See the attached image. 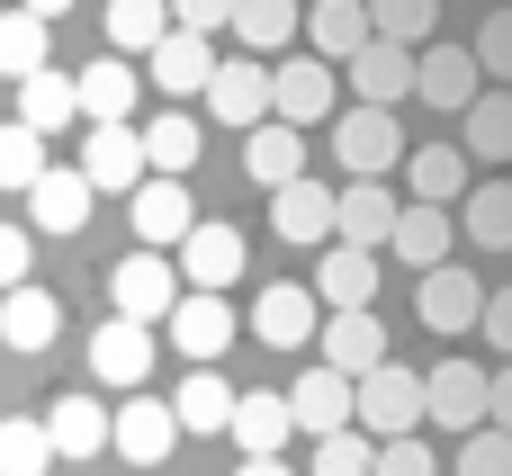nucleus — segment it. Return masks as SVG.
Instances as JSON below:
<instances>
[{"label": "nucleus", "mask_w": 512, "mask_h": 476, "mask_svg": "<svg viewBox=\"0 0 512 476\" xmlns=\"http://www.w3.org/2000/svg\"><path fill=\"white\" fill-rule=\"evenodd\" d=\"M135 153H144V180H189V162H198V117H189V108H153V117L135 126Z\"/></svg>", "instance_id": "6ab92c4d"}, {"label": "nucleus", "mask_w": 512, "mask_h": 476, "mask_svg": "<svg viewBox=\"0 0 512 476\" xmlns=\"http://www.w3.org/2000/svg\"><path fill=\"white\" fill-rule=\"evenodd\" d=\"M234 476H297V468H288V459H243Z\"/></svg>", "instance_id": "864d4df0"}, {"label": "nucleus", "mask_w": 512, "mask_h": 476, "mask_svg": "<svg viewBox=\"0 0 512 476\" xmlns=\"http://www.w3.org/2000/svg\"><path fill=\"white\" fill-rule=\"evenodd\" d=\"M477 333H486V342L512 360V288H486V306H477Z\"/></svg>", "instance_id": "8fccbe9b"}, {"label": "nucleus", "mask_w": 512, "mask_h": 476, "mask_svg": "<svg viewBox=\"0 0 512 476\" xmlns=\"http://www.w3.org/2000/svg\"><path fill=\"white\" fill-rule=\"evenodd\" d=\"M360 9H369V36L378 45H405V54L432 45V27H441V0H360Z\"/></svg>", "instance_id": "4c0bfd02"}, {"label": "nucleus", "mask_w": 512, "mask_h": 476, "mask_svg": "<svg viewBox=\"0 0 512 476\" xmlns=\"http://www.w3.org/2000/svg\"><path fill=\"white\" fill-rule=\"evenodd\" d=\"M387 252H396V261H414V270H441V261L459 252V216H450V207H414V198H405V207H396Z\"/></svg>", "instance_id": "4be33fe9"}, {"label": "nucleus", "mask_w": 512, "mask_h": 476, "mask_svg": "<svg viewBox=\"0 0 512 476\" xmlns=\"http://www.w3.org/2000/svg\"><path fill=\"white\" fill-rule=\"evenodd\" d=\"M162 27H171V9H162V0H108V36H117V54H144Z\"/></svg>", "instance_id": "ea45409f"}, {"label": "nucleus", "mask_w": 512, "mask_h": 476, "mask_svg": "<svg viewBox=\"0 0 512 476\" xmlns=\"http://www.w3.org/2000/svg\"><path fill=\"white\" fill-rule=\"evenodd\" d=\"M18 9H27V18H36V27H54V18H63V9H72V0H18Z\"/></svg>", "instance_id": "603ef678"}, {"label": "nucleus", "mask_w": 512, "mask_h": 476, "mask_svg": "<svg viewBox=\"0 0 512 476\" xmlns=\"http://www.w3.org/2000/svg\"><path fill=\"white\" fill-rule=\"evenodd\" d=\"M423 423H441V432H486V369H468V360H441V369H423Z\"/></svg>", "instance_id": "6e6552de"}, {"label": "nucleus", "mask_w": 512, "mask_h": 476, "mask_svg": "<svg viewBox=\"0 0 512 476\" xmlns=\"http://www.w3.org/2000/svg\"><path fill=\"white\" fill-rule=\"evenodd\" d=\"M225 432H234V450H243V459H279V450L297 441V432H288V405H279V396H234Z\"/></svg>", "instance_id": "2f4dec72"}, {"label": "nucleus", "mask_w": 512, "mask_h": 476, "mask_svg": "<svg viewBox=\"0 0 512 476\" xmlns=\"http://www.w3.org/2000/svg\"><path fill=\"white\" fill-rule=\"evenodd\" d=\"M477 72H486V90H512V9H495L486 27H477Z\"/></svg>", "instance_id": "37998d69"}, {"label": "nucleus", "mask_w": 512, "mask_h": 476, "mask_svg": "<svg viewBox=\"0 0 512 476\" xmlns=\"http://www.w3.org/2000/svg\"><path fill=\"white\" fill-rule=\"evenodd\" d=\"M207 72H216V45H207V36L162 27V36L144 45V72H135V81H153V90H162V108H180V99H198V90H207Z\"/></svg>", "instance_id": "39448f33"}, {"label": "nucleus", "mask_w": 512, "mask_h": 476, "mask_svg": "<svg viewBox=\"0 0 512 476\" xmlns=\"http://www.w3.org/2000/svg\"><path fill=\"white\" fill-rule=\"evenodd\" d=\"M108 297H117V324H162L171 306H180V270H171V252H135V261H117L108 270Z\"/></svg>", "instance_id": "20e7f679"}, {"label": "nucleus", "mask_w": 512, "mask_h": 476, "mask_svg": "<svg viewBox=\"0 0 512 476\" xmlns=\"http://www.w3.org/2000/svg\"><path fill=\"white\" fill-rule=\"evenodd\" d=\"M135 99H144V81H135L126 54H99V63L72 72V117H90V126H126Z\"/></svg>", "instance_id": "ddd939ff"}, {"label": "nucleus", "mask_w": 512, "mask_h": 476, "mask_svg": "<svg viewBox=\"0 0 512 476\" xmlns=\"http://www.w3.org/2000/svg\"><path fill=\"white\" fill-rule=\"evenodd\" d=\"M279 405H288V432H315V441L351 432V378H333V369H297V387Z\"/></svg>", "instance_id": "a211bd4d"}, {"label": "nucleus", "mask_w": 512, "mask_h": 476, "mask_svg": "<svg viewBox=\"0 0 512 476\" xmlns=\"http://www.w3.org/2000/svg\"><path fill=\"white\" fill-rule=\"evenodd\" d=\"M108 450H117L126 468H162V459L180 450V423H171V405H162V396H126V405L108 414Z\"/></svg>", "instance_id": "1a4fd4ad"}, {"label": "nucleus", "mask_w": 512, "mask_h": 476, "mask_svg": "<svg viewBox=\"0 0 512 476\" xmlns=\"http://www.w3.org/2000/svg\"><path fill=\"white\" fill-rule=\"evenodd\" d=\"M414 306H423V324H432V333H468V324H477V306H486V279H468V270H450V261H441V270H423V297H414Z\"/></svg>", "instance_id": "bb28decb"}, {"label": "nucleus", "mask_w": 512, "mask_h": 476, "mask_svg": "<svg viewBox=\"0 0 512 476\" xmlns=\"http://www.w3.org/2000/svg\"><path fill=\"white\" fill-rule=\"evenodd\" d=\"M297 36H306V54H315V63H333V72H342V63L369 45V9H360V0H315V9H297Z\"/></svg>", "instance_id": "412c9836"}, {"label": "nucleus", "mask_w": 512, "mask_h": 476, "mask_svg": "<svg viewBox=\"0 0 512 476\" xmlns=\"http://www.w3.org/2000/svg\"><path fill=\"white\" fill-rule=\"evenodd\" d=\"M45 450H54V459H99V450H108V414H99V396H63V405L45 414Z\"/></svg>", "instance_id": "473e14b6"}, {"label": "nucleus", "mask_w": 512, "mask_h": 476, "mask_svg": "<svg viewBox=\"0 0 512 476\" xmlns=\"http://www.w3.org/2000/svg\"><path fill=\"white\" fill-rule=\"evenodd\" d=\"M405 189H414V207H459L468 198V153L459 144H405Z\"/></svg>", "instance_id": "393cba45"}, {"label": "nucleus", "mask_w": 512, "mask_h": 476, "mask_svg": "<svg viewBox=\"0 0 512 476\" xmlns=\"http://www.w3.org/2000/svg\"><path fill=\"white\" fill-rule=\"evenodd\" d=\"M36 171H45V135H27V126L9 117V126H0V189H27Z\"/></svg>", "instance_id": "79ce46f5"}, {"label": "nucleus", "mask_w": 512, "mask_h": 476, "mask_svg": "<svg viewBox=\"0 0 512 476\" xmlns=\"http://www.w3.org/2000/svg\"><path fill=\"white\" fill-rule=\"evenodd\" d=\"M351 432L360 441H414L423 432V369L378 360L369 378H351Z\"/></svg>", "instance_id": "f257e3e1"}, {"label": "nucleus", "mask_w": 512, "mask_h": 476, "mask_svg": "<svg viewBox=\"0 0 512 476\" xmlns=\"http://www.w3.org/2000/svg\"><path fill=\"white\" fill-rule=\"evenodd\" d=\"M171 252H180V288H189V297H225V288L243 279V234H234V225H207V216H198Z\"/></svg>", "instance_id": "0eeeda50"}, {"label": "nucleus", "mask_w": 512, "mask_h": 476, "mask_svg": "<svg viewBox=\"0 0 512 476\" xmlns=\"http://www.w3.org/2000/svg\"><path fill=\"white\" fill-rule=\"evenodd\" d=\"M270 225H279L288 243H324V234H333V189H324V180H288V189H270Z\"/></svg>", "instance_id": "7c9ffc66"}, {"label": "nucleus", "mask_w": 512, "mask_h": 476, "mask_svg": "<svg viewBox=\"0 0 512 476\" xmlns=\"http://www.w3.org/2000/svg\"><path fill=\"white\" fill-rule=\"evenodd\" d=\"M450 216L468 225V243H486V252H512V180H477V189H468Z\"/></svg>", "instance_id": "f704fd0d"}, {"label": "nucleus", "mask_w": 512, "mask_h": 476, "mask_svg": "<svg viewBox=\"0 0 512 476\" xmlns=\"http://www.w3.org/2000/svg\"><path fill=\"white\" fill-rule=\"evenodd\" d=\"M234 54H279V45H297V0H234Z\"/></svg>", "instance_id": "72a5a7b5"}, {"label": "nucleus", "mask_w": 512, "mask_h": 476, "mask_svg": "<svg viewBox=\"0 0 512 476\" xmlns=\"http://www.w3.org/2000/svg\"><path fill=\"white\" fill-rule=\"evenodd\" d=\"M0 72H9V81L45 72V27H36L27 9H0Z\"/></svg>", "instance_id": "58836bf2"}, {"label": "nucleus", "mask_w": 512, "mask_h": 476, "mask_svg": "<svg viewBox=\"0 0 512 476\" xmlns=\"http://www.w3.org/2000/svg\"><path fill=\"white\" fill-rule=\"evenodd\" d=\"M54 468V450H45V423H0V476H45Z\"/></svg>", "instance_id": "a19ab883"}, {"label": "nucleus", "mask_w": 512, "mask_h": 476, "mask_svg": "<svg viewBox=\"0 0 512 476\" xmlns=\"http://www.w3.org/2000/svg\"><path fill=\"white\" fill-rule=\"evenodd\" d=\"M225 414H234V387H225L216 369H189L180 396H171V423H180V432H225Z\"/></svg>", "instance_id": "e433bc0d"}, {"label": "nucleus", "mask_w": 512, "mask_h": 476, "mask_svg": "<svg viewBox=\"0 0 512 476\" xmlns=\"http://www.w3.org/2000/svg\"><path fill=\"white\" fill-rule=\"evenodd\" d=\"M162 9H171V27H180V36H216V27L234 18V0H162Z\"/></svg>", "instance_id": "09e8293b"}, {"label": "nucleus", "mask_w": 512, "mask_h": 476, "mask_svg": "<svg viewBox=\"0 0 512 476\" xmlns=\"http://www.w3.org/2000/svg\"><path fill=\"white\" fill-rule=\"evenodd\" d=\"M90 189H81V171L72 162H45L36 180H27V216H36V234H81L90 225Z\"/></svg>", "instance_id": "aec40b11"}, {"label": "nucleus", "mask_w": 512, "mask_h": 476, "mask_svg": "<svg viewBox=\"0 0 512 476\" xmlns=\"http://www.w3.org/2000/svg\"><path fill=\"white\" fill-rule=\"evenodd\" d=\"M162 324H171V351H189V360H216V351L234 342V306H225V297H189V288H180V306H171Z\"/></svg>", "instance_id": "cd10ccee"}, {"label": "nucleus", "mask_w": 512, "mask_h": 476, "mask_svg": "<svg viewBox=\"0 0 512 476\" xmlns=\"http://www.w3.org/2000/svg\"><path fill=\"white\" fill-rule=\"evenodd\" d=\"M126 216H135V243H144V252H171V243L198 225V207H189L180 180H135V189H126Z\"/></svg>", "instance_id": "dca6fc26"}, {"label": "nucleus", "mask_w": 512, "mask_h": 476, "mask_svg": "<svg viewBox=\"0 0 512 476\" xmlns=\"http://www.w3.org/2000/svg\"><path fill=\"white\" fill-rule=\"evenodd\" d=\"M18 279H36V234L0 225V288H18Z\"/></svg>", "instance_id": "de8ad7c7"}, {"label": "nucleus", "mask_w": 512, "mask_h": 476, "mask_svg": "<svg viewBox=\"0 0 512 476\" xmlns=\"http://www.w3.org/2000/svg\"><path fill=\"white\" fill-rule=\"evenodd\" d=\"M333 108H342V72H333V63L288 54V63L270 72V117H279V126H297V135H306V126H324Z\"/></svg>", "instance_id": "f03ea898"}, {"label": "nucleus", "mask_w": 512, "mask_h": 476, "mask_svg": "<svg viewBox=\"0 0 512 476\" xmlns=\"http://www.w3.org/2000/svg\"><path fill=\"white\" fill-rule=\"evenodd\" d=\"M387 360V324L360 306V315H324L315 324V369H333V378H369Z\"/></svg>", "instance_id": "9d476101"}, {"label": "nucleus", "mask_w": 512, "mask_h": 476, "mask_svg": "<svg viewBox=\"0 0 512 476\" xmlns=\"http://www.w3.org/2000/svg\"><path fill=\"white\" fill-rule=\"evenodd\" d=\"M333 153L351 162V180H387V171L405 162L396 108H333Z\"/></svg>", "instance_id": "7ed1b4c3"}, {"label": "nucleus", "mask_w": 512, "mask_h": 476, "mask_svg": "<svg viewBox=\"0 0 512 476\" xmlns=\"http://www.w3.org/2000/svg\"><path fill=\"white\" fill-rule=\"evenodd\" d=\"M54 333H63V306H54L36 279L0 288V342H9V351H27V360H36V351H54Z\"/></svg>", "instance_id": "b1692460"}, {"label": "nucleus", "mask_w": 512, "mask_h": 476, "mask_svg": "<svg viewBox=\"0 0 512 476\" xmlns=\"http://www.w3.org/2000/svg\"><path fill=\"white\" fill-rule=\"evenodd\" d=\"M18 126H27V135L72 126V72H54V63H45V72H27V81H18Z\"/></svg>", "instance_id": "c9c22d12"}, {"label": "nucleus", "mask_w": 512, "mask_h": 476, "mask_svg": "<svg viewBox=\"0 0 512 476\" xmlns=\"http://www.w3.org/2000/svg\"><path fill=\"white\" fill-rule=\"evenodd\" d=\"M369 450H378V441L333 432V441H315V476H369Z\"/></svg>", "instance_id": "a18cd8bd"}, {"label": "nucleus", "mask_w": 512, "mask_h": 476, "mask_svg": "<svg viewBox=\"0 0 512 476\" xmlns=\"http://www.w3.org/2000/svg\"><path fill=\"white\" fill-rule=\"evenodd\" d=\"M477 90H486V72H477V54H468V45H441V36H432V45H414V99H432V108H450V117H459Z\"/></svg>", "instance_id": "f8f14e48"}, {"label": "nucleus", "mask_w": 512, "mask_h": 476, "mask_svg": "<svg viewBox=\"0 0 512 476\" xmlns=\"http://www.w3.org/2000/svg\"><path fill=\"white\" fill-rule=\"evenodd\" d=\"M315 324H324V306H315V288H306V279H279V288H261V297H252V333H261L270 351L315 342Z\"/></svg>", "instance_id": "f3484780"}, {"label": "nucleus", "mask_w": 512, "mask_h": 476, "mask_svg": "<svg viewBox=\"0 0 512 476\" xmlns=\"http://www.w3.org/2000/svg\"><path fill=\"white\" fill-rule=\"evenodd\" d=\"M81 189L90 198H126L135 180H144V153H135V126H90V144H81Z\"/></svg>", "instance_id": "2eb2a0df"}, {"label": "nucleus", "mask_w": 512, "mask_h": 476, "mask_svg": "<svg viewBox=\"0 0 512 476\" xmlns=\"http://www.w3.org/2000/svg\"><path fill=\"white\" fill-rule=\"evenodd\" d=\"M396 189L387 180H351V189H333V234L351 243V252H387V234H396Z\"/></svg>", "instance_id": "4468645a"}, {"label": "nucleus", "mask_w": 512, "mask_h": 476, "mask_svg": "<svg viewBox=\"0 0 512 476\" xmlns=\"http://www.w3.org/2000/svg\"><path fill=\"white\" fill-rule=\"evenodd\" d=\"M369 476H441V459H432V441H378Z\"/></svg>", "instance_id": "c03bdc74"}, {"label": "nucleus", "mask_w": 512, "mask_h": 476, "mask_svg": "<svg viewBox=\"0 0 512 476\" xmlns=\"http://www.w3.org/2000/svg\"><path fill=\"white\" fill-rule=\"evenodd\" d=\"M243 162H252L261 189H288V180H306V135L279 126V117H261V126L243 135Z\"/></svg>", "instance_id": "c85d7f7f"}, {"label": "nucleus", "mask_w": 512, "mask_h": 476, "mask_svg": "<svg viewBox=\"0 0 512 476\" xmlns=\"http://www.w3.org/2000/svg\"><path fill=\"white\" fill-rule=\"evenodd\" d=\"M459 153L477 162H512V90H477L468 108H459Z\"/></svg>", "instance_id": "c756f323"}, {"label": "nucleus", "mask_w": 512, "mask_h": 476, "mask_svg": "<svg viewBox=\"0 0 512 476\" xmlns=\"http://www.w3.org/2000/svg\"><path fill=\"white\" fill-rule=\"evenodd\" d=\"M342 90H351V108H396V99H414V54L369 36V45L342 63Z\"/></svg>", "instance_id": "9b49d317"}, {"label": "nucleus", "mask_w": 512, "mask_h": 476, "mask_svg": "<svg viewBox=\"0 0 512 476\" xmlns=\"http://www.w3.org/2000/svg\"><path fill=\"white\" fill-rule=\"evenodd\" d=\"M378 297V252H351V243H333L324 261H315V306H333V315H360Z\"/></svg>", "instance_id": "a878e982"}, {"label": "nucleus", "mask_w": 512, "mask_h": 476, "mask_svg": "<svg viewBox=\"0 0 512 476\" xmlns=\"http://www.w3.org/2000/svg\"><path fill=\"white\" fill-rule=\"evenodd\" d=\"M459 476H512V441L504 432H468L459 441Z\"/></svg>", "instance_id": "49530a36"}, {"label": "nucleus", "mask_w": 512, "mask_h": 476, "mask_svg": "<svg viewBox=\"0 0 512 476\" xmlns=\"http://www.w3.org/2000/svg\"><path fill=\"white\" fill-rule=\"evenodd\" d=\"M486 432L512 441V369H486Z\"/></svg>", "instance_id": "3c124183"}, {"label": "nucleus", "mask_w": 512, "mask_h": 476, "mask_svg": "<svg viewBox=\"0 0 512 476\" xmlns=\"http://www.w3.org/2000/svg\"><path fill=\"white\" fill-rule=\"evenodd\" d=\"M198 99H207L216 126H243V135H252V126L270 117V63H252V54H216V72H207Z\"/></svg>", "instance_id": "423d86ee"}, {"label": "nucleus", "mask_w": 512, "mask_h": 476, "mask_svg": "<svg viewBox=\"0 0 512 476\" xmlns=\"http://www.w3.org/2000/svg\"><path fill=\"white\" fill-rule=\"evenodd\" d=\"M90 369H99V387L135 396V387H144V369H153V333H144V324H117V315H108V324L90 333Z\"/></svg>", "instance_id": "5701e85b"}]
</instances>
